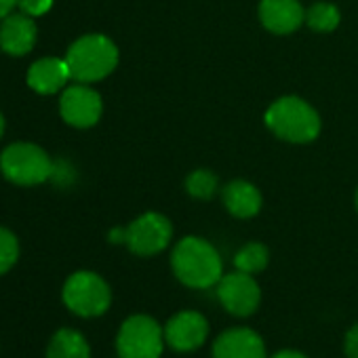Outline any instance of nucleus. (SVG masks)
Here are the masks:
<instances>
[{
  "instance_id": "nucleus-16",
  "label": "nucleus",
  "mask_w": 358,
  "mask_h": 358,
  "mask_svg": "<svg viewBox=\"0 0 358 358\" xmlns=\"http://www.w3.org/2000/svg\"><path fill=\"white\" fill-rule=\"evenodd\" d=\"M47 358H91V348L78 331L59 329L49 341Z\"/></svg>"
},
{
  "instance_id": "nucleus-1",
  "label": "nucleus",
  "mask_w": 358,
  "mask_h": 358,
  "mask_svg": "<svg viewBox=\"0 0 358 358\" xmlns=\"http://www.w3.org/2000/svg\"><path fill=\"white\" fill-rule=\"evenodd\" d=\"M171 266L175 276L192 289H209L217 285L224 272L217 249L199 236H186L175 245Z\"/></svg>"
},
{
  "instance_id": "nucleus-24",
  "label": "nucleus",
  "mask_w": 358,
  "mask_h": 358,
  "mask_svg": "<svg viewBox=\"0 0 358 358\" xmlns=\"http://www.w3.org/2000/svg\"><path fill=\"white\" fill-rule=\"evenodd\" d=\"M272 358H308V356H303L301 352H295V350H280Z\"/></svg>"
},
{
  "instance_id": "nucleus-22",
  "label": "nucleus",
  "mask_w": 358,
  "mask_h": 358,
  "mask_svg": "<svg viewBox=\"0 0 358 358\" xmlns=\"http://www.w3.org/2000/svg\"><path fill=\"white\" fill-rule=\"evenodd\" d=\"M345 356L348 358H358V322L345 335Z\"/></svg>"
},
{
  "instance_id": "nucleus-27",
  "label": "nucleus",
  "mask_w": 358,
  "mask_h": 358,
  "mask_svg": "<svg viewBox=\"0 0 358 358\" xmlns=\"http://www.w3.org/2000/svg\"><path fill=\"white\" fill-rule=\"evenodd\" d=\"M356 209H358V190H356Z\"/></svg>"
},
{
  "instance_id": "nucleus-3",
  "label": "nucleus",
  "mask_w": 358,
  "mask_h": 358,
  "mask_svg": "<svg viewBox=\"0 0 358 358\" xmlns=\"http://www.w3.org/2000/svg\"><path fill=\"white\" fill-rule=\"evenodd\" d=\"M66 62L76 83H97L114 72L118 49L103 34H87L68 49Z\"/></svg>"
},
{
  "instance_id": "nucleus-10",
  "label": "nucleus",
  "mask_w": 358,
  "mask_h": 358,
  "mask_svg": "<svg viewBox=\"0 0 358 358\" xmlns=\"http://www.w3.org/2000/svg\"><path fill=\"white\" fill-rule=\"evenodd\" d=\"M209 322L201 312L186 310L175 314L164 327V341L177 352H192L207 339Z\"/></svg>"
},
{
  "instance_id": "nucleus-13",
  "label": "nucleus",
  "mask_w": 358,
  "mask_h": 358,
  "mask_svg": "<svg viewBox=\"0 0 358 358\" xmlns=\"http://www.w3.org/2000/svg\"><path fill=\"white\" fill-rule=\"evenodd\" d=\"M36 43V26L30 15H7L0 24V49L9 55H26Z\"/></svg>"
},
{
  "instance_id": "nucleus-7",
  "label": "nucleus",
  "mask_w": 358,
  "mask_h": 358,
  "mask_svg": "<svg viewBox=\"0 0 358 358\" xmlns=\"http://www.w3.org/2000/svg\"><path fill=\"white\" fill-rule=\"evenodd\" d=\"M173 236L171 222L160 213H143L127 228V247L141 257L156 255L166 249Z\"/></svg>"
},
{
  "instance_id": "nucleus-25",
  "label": "nucleus",
  "mask_w": 358,
  "mask_h": 358,
  "mask_svg": "<svg viewBox=\"0 0 358 358\" xmlns=\"http://www.w3.org/2000/svg\"><path fill=\"white\" fill-rule=\"evenodd\" d=\"M124 238H127V228H116V230L110 232L112 243H124Z\"/></svg>"
},
{
  "instance_id": "nucleus-2",
  "label": "nucleus",
  "mask_w": 358,
  "mask_h": 358,
  "mask_svg": "<svg viewBox=\"0 0 358 358\" xmlns=\"http://www.w3.org/2000/svg\"><path fill=\"white\" fill-rule=\"evenodd\" d=\"M266 124L276 137L291 143L314 141L320 133L318 112L306 99L295 95L276 99L266 112Z\"/></svg>"
},
{
  "instance_id": "nucleus-5",
  "label": "nucleus",
  "mask_w": 358,
  "mask_h": 358,
  "mask_svg": "<svg viewBox=\"0 0 358 358\" xmlns=\"http://www.w3.org/2000/svg\"><path fill=\"white\" fill-rule=\"evenodd\" d=\"M64 303L83 318L101 316L110 303L112 293L108 282L95 272H76L64 285Z\"/></svg>"
},
{
  "instance_id": "nucleus-12",
  "label": "nucleus",
  "mask_w": 358,
  "mask_h": 358,
  "mask_svg": "<svg viewBox=\"0 0 358 358\" xmlns=\"http://www.w3.org/2000/svg\"><path fill=\"white\" fill-rule=\"evenodd\" d=\"M213 358H266V345L251 329H228L215 339Z\"/></svg>"
},
{
  "instance_id": "nucleus-8",
  "label": "nucleus",
  "mask_w": 358,
  "mask_h": 358,
  "mask_svg": "<svg viewBox=\"0 0 358 358\" xmlns=\"http://www.w3.org/2000/svg\"><path fill=\"white\" fill-rule=\"evenodd\" d=\"M217 297L222 306L232 314V316H251L259 301H262V291L259 285L253 280V274H245L241 270L222 276L217 282Z\"/></svg>"
},
{
  "instance_id": "nucleus-23",
  "label": "nucleus",
  "mask_w": 358,
  "mask_h": 358,
  "mask_svg": "<svg viewBox=\"0 0 358 358\" xmlns=\"http://www.w3.org/2000/svg\"><path fill=\"white\" fill-rule=\"evenodd\" d=\"M15 5H17V0H0V20H5L7 15H11Z\"/></svg>"
},
{
  "instance_id": "nucleus-9",
  "label": "nucleus",
  "mask_w": 358,
  "mask_h": 358,
  "mask_svg": "<svg viewBox=\"0 0 358 358\" xmlns=\"http://www.w3.org/2000/svg\"><path fill=\"white\" fill-rule=\"evenodd\" d=\"M101 110H103V103H101L99 93L89 89L83 83L68 87L62 93L59 112L64 120L72 127H78V129L93 127L101 118Z\"/></svg>"
},
{
  "instance_id": "nucleus-6",
  "label": "nucleus",
  "mask_w": 358,
  "mask_h": 358,
  "mask_svg": "<svg viewBox=\"0 0 358 358\" xmlns=\"http://www.w3.org/2000/svg\"><path fill=\"white\" fill-rule=\"evenodd\" d=\"M164 345V329L145 316H129L116 337V350L120 358H160Z\"/></svg>"
},
{
  "instance_id": "nucleus-19",
  "label": "nucleus",
  "mask_w": 358,
  "mask_h": 358,
  "mask_svg": "<svg viewBox=\"0 0 358 358\" xmlns=\"http://www.w3.org/2000/svg\"><path fill=\"white\" fill-rule=\"evenodd\" d=\"M186 190L190 196L201 199V201H209L215 196L217 192V175L211 173L209 169H196L194 173L188 175L186 179Z\"/></svg>"
},
{
  "instance_id": "nucleus-21",
  "label": "nucleus",
  "mask_w": 358,
  "mask_h": 358,
  "mask_svg": "<svg viewBox=\"0 0 358 358\" xmlns=\"http://www.w3.org/2000/svg\"><path fill=\"white\" fill-rule=\"evenodd\" d=\"M53 5V0H17V7L30 15V17H38V15H45Z\"/></svg>"
},
{
  "instance_id": "nucleus-20",
  "label": "nucleus",
  "mask_w": 358,
  "mask_h": 358,
  "mask_svg": "<svg viewBox=\"0 0 358 358\" xmlns=\"http://www.w3.org/2000/svg\"><path fill=\"white\" fill-rule=\"evenodd\" d=\"M17 257H20L17 238L9 230L0 228V276H3L5 272H9L15 266Z\"/></svg>"
},
{
  "instance_id": "nucleus-11",
  "label": "nucleus",
  "mask_w": 358,
  "mask_h": 358,
  "mask_svg": "<svg viewBox=\"0 0 358 358\" xmlns=\"http://www.w3.org/2000/svg\"><path fill=\"white\" fill-rule=\"evenodd\" d=\"M259 20L272 34H291L306 22L299 0H262Z\"/></svg>"
},
{
  "instance_id": "nucleus-14",
  "label": "nucleus",
  "mask_w": 358,
  "mask_h": 358,
  "mask_svg": "<svg viewBox=\"0 0 358 358\" xmlns=\"http://www.w3.org/2000/svg\"><path fill=\"white\" fill-rule=\"evenodd\" d=\"M72 78L68 62L59 57H45L32 64L28 72V85L41 93V95H53L66 87V83Z\"/></svg>"
},
{
  "instance_id": "nucleus-18",
  "label": "nucleus",
  "mask_w": 358,
  "mask_h": 358,
  "mask_svg": "<svg viewBox=\"0 0 358 358\" xmlns=\"http://www.w3.org/2000/svg\"><path fill=\"white\" fill-rule=\"evenodd\" d=\"M339 9L331 3H314L306 11V24L314 32H333L339 26Z\"/></svg>"
},
{
  "instance_id": "nucleus-26",
  "label": "nucleus",
  "mask_w": 358,
  "mask_h": 358,
  "mask_svg": "<svg viewBox=\"0 0 358 358\" xmlns=\"http://www.w3.org/2000/svg\"><path fill=\"white\" fill-rule=\"evenodd\" d=\"M3 131H5V120H3V114H0V137H3Z\"/></svg>"
},
{
  "instance_id": "nucleus-15",
  "label": "nucleus",
  "mask_w": 358,
  "mask_h": 358,
  "mask_svg": "<svg viewBox=\"0 0 358 358\" xmlns=\"http://www.w3.org/2000/svg\"><path fill=\"white\" fill-rule=\"evenodd\" d=\"M222 199H224L226 209L234 217H238V220L255 217L259 213V209H262V194H259V190L253 184L243 182V179H234V182H230L224 188Z\"/></svg>"
},
{
  "instance_id": "nucleus-4",
  "label": "nucleus",
  "mask_w": 358,
  "mask_h": 358,
  "mask_svg": "<svg viewBox=\"0 0 358 358\" xmlns=\"http://www.w3.org/2000/svg\"><path fill=\"white\" fill-rule=\"evenodd\" d=\"M0 169L17 186H38L51 179L53 162L47 152L34 143H13L0 156Z\"/></svg>"
},
{
  "instance_id": "nucleus-17",
  "label": "nucleus",
  "mask_w": 358,
  "mask_h": 358,
  "mask_svg": "<svg viewBox=\"0 0 358 358\" xmlns=\"http://www.w3.org/2000/svg\"><path fill=\"white\" fill-rule=\"evenodd\" d=\"M268 259H270V253L262 243H249L234 255V266L236 270L245 274H257L266 270Z\"/></svg>"
}]
</instances>
